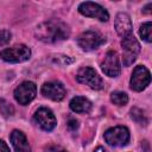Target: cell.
Masks as SVG:
<instances>
[{"label":"cell","instance_id":"6da1fadb","mask_svg":"<svg viewBox=\"0 0 152 152\" xmlns=\"http://www.w3.org/2000/svg\"><path fill=\"white\" fill-rule=\"evenodd\" d=\"M34 34L37 39L44 43H57L69 38L70 28L69 26L58 19H51L39 24L36 27Z\"/></svg>","mask_w":152,"mask_h":152},{"label":"cell","instance_id":"7a4b0ae2","mask_svg":"<svg viewBox=\"0 0 152 152\" xmlns=\"http://www.w3.org/2000/svg\"><path fill=\"white\" fill-rule=\"evenodd\" d=\"M31 50L25 44H17L0 51V57L8 63H21L30 58Z\"/></svg>","mask_w":152,"mask_h":152},{"label":"cell","instance_id":"3957f363","mask_svg":"<svg viewBox=\"0 0 152 152\" xmlns=\"http://www.w3.org/2000/svg\"><path fill=\"white\" fill-rule=\"evenodd\" d=\"M122 62L125 66H129L138 57L140 52V44L133 34L122 38Z\"/></svg>","mask_w":152,"mask_h":152},{"label":"cell","instance_id":"277c9868","mask_svg":"<svg viewBox=\"0 0 152 152\" xmlns=\"http://www.w3.org/2000/svg\"><path fill=\"white\" fill-rule=\"evenodd\" d=\"M104 140L114 147L126 146L129 141V131L125 126H115L104 132Z\"/></svg>","mask_w":152,"mask_h":152},{"label":"cell","instance_id":"5b68a950","mask_svg":"<svg viewBox=\"0 0 152 152\" xmlns=\"http://www.w3.org/2000/svg\"><path fill=\"white\" fill-rule=\"evenodd\" d=\"M106 42V38L97 31L88 30L82 32L77 38L78 46L84 51H91L101 46Z\"/></svg>","mask_w":152,"mask_h":152},{"label":"cell","instance_id":"8992f818","mask_svg":"<svg viewBox=\"0 0 152 152\" xmlns=\"http://www.w3.org/2000/svg\"><path fill=\"white\" fill-rule=\"evenodd\" d=\"M76 80L80 83L86 84V86H88V87H90L91 89H95V90H99L103 87L102 78L90 66H82L76 74Z\"/></svg>","mask_w":152,"mask_h":152},{"label":"cell","instance_id":"52a82bcc","mask_svg":"<svg viewBox=\"0 0 152 152\" xmlns=\"http://www.w3.org/2000/svg\"><path fill=\"white\" fill-rule=\"evenodd\" d=\"M36 94H37V87L31 81H25L14 89V99L17 100V102H19L23 106L28 104L36 97Z\"/></svg>","mask_w":152,"mask_h":152},{"label":"cell","instance_id":"ba28073f","mask_svg":"<svg viewBox=\"0 0 152 152\" xmlns=\"http://www.w3.org/2000/svg\"><path fill=\"white\" fill-rule=\"evenodd\" d=\"M151 82V74L144 65H138L134 68L131 76V88L135 91L144 90Z\"/></svg>","mask_w":152,"mask_h":152},{"label":"cell","instance_id":"9c48e42d","mask_svg":"<svg viewBox=\"0 0 152 152\" xmlns=\"http://www.w3.org/2000/svg\"><path fill=\"white\" fill-rule=\"evenodd\" d=\"M78 12L86 17L99 19L100 21H107L109 19L108 12L101 5H99L96 2H91V1H86V2L80 4Z\"/></svg>","mask_w":152,"mask_h":152},{"label":"cell","instance_id":"30bf717a","mask_svg":"<svg viewBox=\"0 0 152 152\" xmlns=\"http://www.w3.org/2000/svg\"><path fill=\"white\" fill-rule=\"evenodd\" d=\"M33 120L42 129L48 131V132L52 131L57 124L55 114L49 108H45V107H40L36 110V113L33 115Z\"/></svg>","mask_w":152,"mask_h":152},{"label":"cell","instance_id":"8fae6325","mask_svg":"<svg viewBox=\"0 0 152 152\" xmlns=\"http://www.w3.org/2000/svg\"><path fill=\"white\" fill-rule=\"evenodd\" d=\"M102 71L109 77H116L120 75V62L116 51H108L101 63Z\"/></svg>","mask_w":152,"mask_h":152},{"label":"cell","instance_id":"7c38bea8","mask_svg":"<svg viewBox=\"0 0 152 152\" xmlns=\"http://www.w3.org/2000/svg\"><path fill=\"white\" fill-rule=\"evenodd\" d=\"M42 94L48 97L51 99L53 101H61L64 99L66 91L64 86L61 82L57 81H51V82H46L43 84L42 87Z\"/></svg>","mask_w":152,"mask_h":152},{"label":"cell","instance_id":"4fadbf2b","mask_svg":"<svg viewBox=\"0 0 152 152\" xmlns=\"http://www.w3.org/2000/svg\"><path fill=\"white\" fill-rule=\"evenodd\" d=\"M114 27L118 32L119 36H121L122 38L132 34V21H131V17L127 13L120 12L116 14L115 20H114Z\"/></svg>","mask_w":152,"mask_h":152},{"label":"cell","instance_id":"5bb4252c","mask_svg":"<svg viewBox=\"0 0 152 152\" xmlns=\"http://www.w3.org/2000/svg\"><path fill=\"white\" fill-rule=\"evenodd\" d=\"M10 138H11V142H12V146L15 152H31L30 144H28L25 134L21 131H19V129L12 131Z\"/></svg>","mask_w":152,"mask_h":152},{"label":"cell","instance_id":"9a60e30c","mask_svg":"<svg viewBox=\"0 0 152 152\" xmlns=\"http://www.w3.org/2000/svg\"><path fill=\"white\" fill-rule=\"evenodd\" d=\"M69 104H70L71 110L76 113H88L91 109V102L83 96L72 97Z\"/></svg>","mask_w":152,"mask_h":152},{"label":"cell","instance_id":"2e32d148","mask_svg":"<svg viewBox=\"0 0 152 152\" xmlns=\"http://www.w3.org/2000/svg\"><path fill=\"white\" fill-rule=\"evenodd\" d=\"M110 101L116 106H125L128 102V96L124 91H113L110 94Z\"/></svg>","mask_w":152,"mask_h":152},{"label":"cell","instance_id":"e0dca14e","mask_svg":"<svg viewBox=\"0 0 152 152\" xmlns=\"http://www.w3.org/2000/svg\"><path fill=\"white\" fill-rule=\"evenodd\" d=\"M151 31H152V24L150 23V21H147V23H144L141 26H140V28H139V34H140V37L145 40V42H147V43H150L152 39H151Z\"/></svg>","mask_w":152,"mask_h":152},{"label":"cell","instance_id":"ac0fdd59","mask_svg":"<svg viewBox=\"0 0 152 152\" xmlns=\"http://www.w3.org/2000/svg\"><path fill=\"white\" fill-rule=\"evenodd\" d=\"M0 113L5 118H10L14 114V108L8 101H6L5 99H0Z\"/></svg>","mask_w":152,"mask_h":152},{"label":"cell","instance_id":"d6986e66","mask_svg":"<svg viewBox=\"0 0 152 152\" xmlns=\"http://www.w3.org/2000/svg\"><path fill=\"white\" fill-rule=\"evenodd\" d=\"M131 118L134 121H137L138 124H140V125H146L147 124V119H146L144 112L141 109H139V108H133L131 110Z\"/></svg>","mask_w":152,"mask_h":152},{"label":"cell","instance_id":"ffe728a7","mask_svg":"<svg viewBox=\"0 0 152 152\" xmlns=\"http://www.w3.org/2000/svg\"><path fill=\"white\" fill-rule=\"evenodd\" d=\"M12 38V33L7 30H1L0 31V46L2 45H6L7 43H10Z\"/></svg>","mask_w":152,"mask_h":152},{"label":"cell","instance_id":"44dd1931","mask_svg":"<svg viewBox=\"0 0 152 152\" xmlns=\"http://www.w3.org/2000/svg\"><path fill=\"white\" fill-rule=\"evenodd\" d=\"M44 152H68V151L59 145H49L44 148Z\"/></svg>","mask_w":152,"mask_h":152},{"label":"cell","instance_id":"7402d4cb","mask_svg":"<svg viewBox=\"0 0 152 152\" xmlns=\"http://www.w3.org/2000/svg\"><path fill=\"white\" fill-rule=\"evenodd\" d=\"M68 127H69L70 131H76L77 127H78V121L75 120V119H70L68 121Z\"/></svg>","mask_w":152,"mask_h":152},{"label":"cell","instance_id":"603a6c76","mask_svg":"<svg viewBox=\"0 0 152 152\" xmlns=\"http://www.w3.org/2000/svg\"><path fill=\"white\" fill-rule=\"evenodd\" d=\"M0 152H10V148L4 140H0Z\"/></svg>","mask_w":152,"mask_h":152},{"label":"cell","instance_id":"cb8c5ba5","mask_svg":"<svg viewBox=\"0 0 152 152\" xmlns=\"http://www.w3.org/2000/svg\"><path fill=\"white\" fill-rule=\"evenodd\" d=\"M152 7V4H147L144 8H142V13H145V14H147V13H150L151 11H150V8Z\"/></svg>","mask_w":152,"mask_h":152},{"label":"cell","instance_id":"d4e9b609","mask_svg":"<svg viewBox=\"0 0 152 152\" xmlns=\"http://www.w3.org/2000/svg\"><path fill=\"white\" fill-rule=\"evenodd\" d=\"M94 152H107L102 146H99V147H96L95 150H94Z\"/></svg>","mask_w":152,"mask_h":152}]
</instances>
